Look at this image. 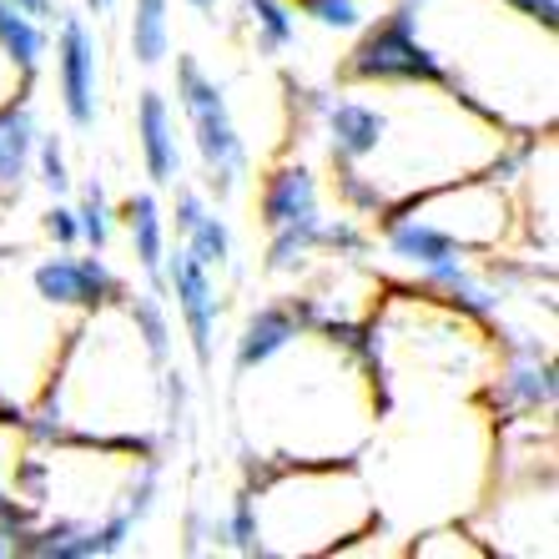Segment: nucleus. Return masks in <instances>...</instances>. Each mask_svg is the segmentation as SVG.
<instances>
[{"mask_svg":"<svg viewBox=\"0 0 559 559\" xmlns=\"http://www.w3.org/2000/svg\"><path fill=\"white\" fill-rule=\"evenodd\" d=\"M252 509L262 559L348 549V539L383 524L378 499L353 464H273V474L252 489Z\"/></svg>","mask_w":559,"mask_h":559,"instance_id":"obj_1","label":"nucleus"},{"mask_svg":"<svg viewBox=\"0 0 559 559\" xmlns=\"http://www.w3.org/2000/svg\"><path fill=\"white\" fill-rule=\"evenodd\" d=\"M177 106H182L197 162H202V192L233 202L252 177V146L237 127L222 81H212L197 56H177Z\"/></svg>","mask_w":559,"mask_h":559,"instance_id":"obj_2","label":"nucleus"},{"mask_svg":"<svg viewBox=\"0 0 559 559\" xmlns=\"http://www.w3.org/2000/svg\"><path fill=\"white\" fill-rule=\"evenodd\" d=\"M338 81L343 86H443L449 92V66L418 31V0H399L358 26V40L338 66Z\"/></svg>","mask_w":559,"mask_h":559,"instance_id":"obj_3","label":"nucleus"},{"mask_svg":"<svg viewBox=\"0 0 559 559\" xmlns=\"http://www.w3.org/2000/svg\"><path fill=\"white\" fill-rule=\"evenodd\" d=\"M162 283H167V302H177V318H182L197 373H217V323H222L217 273H207V267L177 242V248H167V258H162Z\"/></svg>","mask_w":559,"mask_h":559,"instance_id":"obj_4","label":"nucleus"},{"mask_svg":"<svg viewBox=\"0 0 559 559\" xmlns=\"http://www.w3.org/2000/svg\"><path fill=\"white\" fill-rule=\"evenodd\" d=\"M26 283L36 287V298H46L61 312H76V318H86V312L106 308V302L127 298V283L106 267L102 252L71 258V252L61 248V252H51V258H40L26 273Z\"/></svg>","mask_w":559,"mask_h":559,"instance_id":"obj_5","label":"nucleus"},{"mask_svg":"<svg viewBox=\"0 0 559 559\" xmlns=\"http://www.w3.org/2000/svg\"><path fill=\"white\" fill-rule=\"evenodd\" d=\"M102 46L96 31L86 26V15H61L56 26V96L61 111L76 131L96 127V102H102Z\"/></svg>","mask_w":559,"mask_h":559,"instance_id":"obj_6","label":"nucleus"},{"mask_svg":"<svg viewBox=\"0 0 559 559\" xmlns=\"http://www.w3.org/2000/svg\"><path fill=\"white\" fill-rule=\"evenodd\" d=\"M323 217V187H318V171L298 156L277 162L258 187V222L262 233H277V227H302V222Z\"/></svg>","mask_w":559,"mask_h":559,"instance_id":"obj_7","label":"nucleus"},{"mask_svg":"<svg viewBox=\"0 0 559 559\" xmlns=\"http://www.w3.org/2000/svg\"><path fill=\"white\" fill-rule=\"evenodd\" d=\"M136 146H142V167L152 187H171L182 177V136H177V117H171L167 96L146 86L136 96Z\"/></svg>","mask_w":559,"mask_h":559,"instance_id":"obj_8","label":"nucleus"},{"mask_svg":"<svg viewBox=\"0 0 559 559\" xmlns=\"http://www.w3.org/2000/svg\"><path fill=\"white\" fill-rule=\"evenodd\" d=\"M298 333H302V323L287 298H273V302H262V308H252L248 318H242V333L233 338V378L262 368L273 353H283L287 343L298 338Z\"/></svg>","mask_w":559,"mask_h":559,"instance_id":"obj_9","label":"nucleus"},{"mask_svg":"<svg viewBox=\"0 0 559 559\" xmlns=\"http://www.w3.org/2000/svg\"><path fill=\"white\" fill-rule=\"evenodd\" d=\"M36 111L31 96L0 106V207L21 202V192L31 187V152H36Z\"/></svg>","mask_w":559,"mask_h":559,"instance_id":"obj_10","label":"nucleus"},{"mask_svg":"<svg viewBox=\"0 0 559 559\" xmlns=\"http://www.w3.org/2000/svg\"><path fill=\"white\" fill-rule=\"evenodd\" d=\"M121 222H127L131 258H136V267L146 273V287L167 293V283H162V258H167V212H162V202H156L152 187H142V192H131L127 202H121Z\"/></svg>","mask_w":559,"mask_h":559,"instance_id":"obj_11","label":"nucleus"},{"mask_svg":"<svg viewBox=\"0 0 559 559\" xmlns=\"http://www.w3.org/2000/svg\"><path fill=\"white\" fill-rule=\"evenodd\" d=\"M121 308H127V323H131V333H136V343L146 348V358H152L156 368H167L171 348H177V343H171L177 328H171V312H167V293L142 287V293H127Z\"/></svg>","mask_w":559,"mask_h":559,"instance_id":"obj_12","label":"nucleus"},{"mask_svg":"<svg viewBox=\"0 0 559 559\" xmlns=\"http://www.w3.org/2000/svg\"><path fill=\"white\" fill-rule=\"evenodd\" d=\"M237 11L258 56H283L298 46V11L287 0H237Z\"/></svg>","mask_w":559,"mask_h":559,"instance_id":"obj_13","label":"nucleus"},{"mask_svg":"<svg viewBox=\"0 0 559 559\" xmlns=\"http://www.w3.org/2000/svg\"><path fill=\"white\" fill-rule=\"evenodd\" d=\"M127 40L131 61L156 71L171 56V0H131L127 15Z\"/></svg>","mask_w":559,"mask_h":559,"instance_id":"obj_14","label":"nucleus"},{"mask_svg":"<svg viewBox=\"0 0 559 559\" xmlns=\"http://www.w3.org/2000/svg\"><path fill=\"white\" fill-rule=\"evenodd\" d=\"M46 26H40L36 15H26V11H15L11 0H0V51L15 61V71L36 86V76H40V66H46Z\"/></svg>","mask_w":559,"mask_h":559,"instance_id":"obj_15","label":"nucleus"},{"mask_svg":"<svg viewBox=\"0 0 559 559\" xmlns=\"http://www.w3.org/2000/svg\"><path fill=\"white\" fill-rule=\"evenodd\" d=\"M182 248L192 252L207 273H222V267H233V227H227V217H217V207H207L182 233Z\"/></svg>","mask_w":559,"mask_h":559,"instance_id":"obj_16","label":"nucleus"},{"mask_svg":"<svg viewBox=\"0 0 559 559\" xmlns=\"http://www.w3.org/2000/svg\"><path fill=\"white\" fill-rule=\"evenodd\" d=\"M31 177L51 197H71L76 177H71V162H66V142L56 131H36V152H31Z\"/></svg>","mask_w":559,"mask_h":559,"instance_id":"obj_17","label":"nucleus"},{"mask_svg":"<svg viewBox=\"0 0 559 559\" xmlns=\"http://www.w3.org/2000/svg\"><path fill=\"white\" fill-rule=\"evenodd\" d=\"M111 222H117V212H111V202H106V187L86 182L81 187V202H76V227H81V242L92 252H106V242H111Z\"/></svg>","mask_w":559,"mask_h":559,"instance_id":"obj_18","label":"nucleus"},{"mask_svg":"<svg viewBox=\"0 0 559 559\" xmlns=\"http://www.w3.org/2000/svg\"><path fill=\"white\" fill-rule=\"evenodd\" d=\"M298 15H308L323 31H358L364 26V5L358 0H302Z\"/></svg>","mask_w":559,"mask_h":559,"instance_id":"obj_19","label":"nucleus"},{"mask_svg":"<svg viewBox=\"0 0 559 559\" xmlns=\"http://www.w3.org/2000/svg\"><path fill=\"white\" fill-rule=\"evenodd\" d=\"M182 539H187V555H212V549H227V539H222V520L217 514H207V509H187L182 520Z\"/></svg>","mask_w":559,"mask_h":559,"instance_id":"obj_20","label":"nucleus"},{"mask_svg":"<svg viewBox=\"0 0 559 559\" xmlns=\"http://www.w3.org/2000/svg\"><path fill=\"white\" fill-rule=\"evenodd\" d=\"M40 233L51 237L56 248H81V227H76V207H71V202H66V197H56L51 207L40 212Z\"/></svg>","mask_w":559,"mask_h":559,"instance_id":"obj_21","label":"nucleus"},{"mask_svg":"<svg viewBox=\"0 0 559 559\" xmlns=\"http://www.w3.org/2000/svg\"><path fill=\"white\" fill-rule=\"evenodd\" d=\"M499 5H509L514 15H524V21H534V26H559V0H499Z\"/></svg>","mask_w":559,"mask_h":559,"instance_id":"obj_22","label":"nucleus"},{"mask_svg":"<svg viewBox=\"0 0 559 559\" xmlns=\"http://www.w3.org/2000/svg\"><path fill=\"white\" fill-rule=\"evenodd\" d=\"M15 96H31V81L15 71V61L5 51H0V106L15 102Z\"/></svg>","mask_w":559,"mask_h":559,"instance_id":"obj_23","label":"nucleus"},{"mask_svg":"<svg viewBox=\"0 0 559 559\" xmlns=\"http://www.w3.org/2000/svg\"><path fill=\"white\" fill-rule=\"evenodd\" d=\"M11 5H15V11H26V15H36V21H40V15H56L51 0H11Z\"/></svg>","mask_w":559,"mask_h":559,"instance_id":"obj_24","label":"nucleus"},{"mask_svg":"<svg viewBox=\"0 0 559 559\" xmlns=\"http://www.w3.org/2000/svg\"><path fill=\"white\" fill-rule=\"evenodd\" d=\"M187 5H192L202 21H217V11H222V0H187Z\"/></svg>","mask_w":559,"mask_h":559,"instance_id":"obj_25","label":"nucleus"},{"mask_svg":"<svg viewBox=\"0 0 559 559\" xmlns=\"http://www.w3.org/2000/svg\"><path fill=\"white\" fill-rule=\"evenodd\" d=\"M111 5H117V0H86V11H92V15H106Z\"/></svg>","mask_w":559,"mask_h":559,"instance_id":"obj_26","label":"nucleus"}]
</instances>
